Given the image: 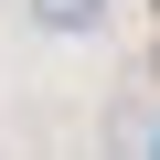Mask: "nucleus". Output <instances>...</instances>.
Wrapping results in <instances>:
<instances>
[{"mask_svg":"<svg viewBox=\"0 0 160 160\" xmlns=\"http://www.w3.org/2000/svg\"><path fill=\"white\" fill-rule=\"evenodd\" d=\"M32 22H43V32H96L107 0H32Z\"/></svg>","mask_w":160,"mask_h":160,"instance_id":"f257e3e1","label":"nucleus"}]
</instances>
